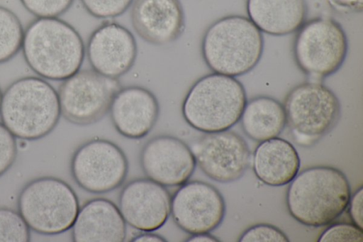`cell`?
I'll return each mask as SVG.
<instances>
[{"label":"cell","instance_id":"23","mask_svg":"<svg viewBox=\"0 0 363 242\" xmlns=\"http://www.w3.org/2000/svg\"><path fill=\"white\" fill-rule=\"evenodd\" d=\"M30 228L18 213L8 208H0V242H28Z\"/></svg>","mask_w":363,"mask_h":242},{"label":"cell","instance_id":"19","mask_svg":"<svg viewBox=\"0 0 363 242\" xmlns=\"http://www.w3.org/2000/svg\"><path fill=\"white\" fill-rule=\"evenodd\" d=\"M300 166L296 149L289 141L279 137L259 142L253 153L255 176L271 187L289 184L299 172Z\"/></svg>","mask_w":363,"mask_h":242},{"label":"cell","instance_id":"27","mask_svg":"<svg viewBox=\"0 0 363 242\" xmlns=\"http://www.w3.org/2000/svg\"><path fill=\"white\" fill-rule=\"evenodd\" d=\"M240 242H289V238L281 229L269 224H257L244 231Z\"/></svg>","mask_w":363,"mask_h":242},{"label":"cell","instance_id":"15","mask_svg":"<svg viewBox=\"0 0 363 242\" xmlns=\"http://www.w3.org/2000/svg\"><path fill=\"white\" fill-rule=\"evenodd\" d=\"M86 55L92 70L107 77L118 78L134 65L138 55L137 42L125 27L106 21L90 35Z\"/></svg>","mask_w":363,"mask_h":242},{"label":"cell","instance_id":"10","mask_svg":"<svg viewBox=\"0 0 363 242\" xmlns=\"http://www.w3.org/2000/svg\"><path fill=\"white\" fill-rule=\"evenodd\" d=\"M70 170L74 180L82 189L92 194H104L124 182L128 162L124 152L116 144L94 138L75 150L71 159Z\"/></svg>","mask_w":363,"mask_h":242},{"label":"cell","instance_id":"31","mask_svg":"<svg viewBox=\"0 0 363 242\" xmlns=\"http://www.w3.org/2000/svg\"><path fill=\"white\" fill-rule=\"evenodd\" d=\"M130 241L134 242H167V240L157 233H153L152 231H145L140 233L133 238Z\"/></svg>","mask_w":363,"mask_h":242},{"label":"cell","instance_id":"9","mask_svg":"<svg viewBox=\"0 0 363 242\" xmlns=\"http://www.w3.org/2000/svg\"><path fill=\"white\" fill-rule=\"evenodd\" d=\"M122 88L118 78L94 70H79L63 80L57 92L61 115L69 123L88 126L101 120Z\"/></svg>","mask_w":363,"mask_h":242},{"label":"cell","instance_id":"16","mask_svg":"<svg viewBox=\"0 0 363 242\" xmlns=\"http://www.w3.org/2000/svg\"><path fill=\"white\" fill-rule=\"evenodd\" d=\"M130 19L135 33L154 45L175 42L185 28V14L179 0H135Z\"/></svg>","mask_w":363,"mask_h":242},{"label":"cell","instance_id":"13","mask_svg":"<svg viewBox=\"0 0 363 242\" xmlns=\"http://www.w3.org/2000/svg\"><path fill=\"white\" fill-rule=\"evenodd\" d=\"M141 168L147 178L164 187H179L193 175L196 162L190 147L169 135L157 136L143 147Z\"/></svg>","mask_w":363,"mask_h":242},{"label":"cell","instance_id":"3","mask_svg":"<svg viewBox=\"0 0 363 242\" xmlns=\"http://www.w3.org/2000/svg\"><path fill=\"white\" fill-rule=\"evenodd\" d=\"M60 116L57 92L40 77H21L2 94L1 123L16 138L34 141L47 136Z\"/></svg>","mask_w":363,"mask_h":242},{"label":"cell","instance_id":"12","mask_svg":"<svg viewBox=\"0 0 363 242\" xmlns=\"http://www.w3.org/2000/svg\"><path fill=\"white\" fill-rule=\"evenodd\" d=\"M225 211L223 195L208 182L188 181L172 196L170 214L177 226L189 234L211 233L221 224Z\"/></svg>","mask_w":363,"mask_h":242},{"label":"cell","instance_id":"11","mask_svg":"<svg viewBox=\"0 0 363 242\" xmlns=\"http://www.w3.org/2000/svg\"><path fill=\"white\" fill-rule=\"evenodd\" d=\"M190 148L201 171L220 183L239 180L250 163L248 144L238 133L229 130L204 133Z\"/></svg>","mask_w":363,"mask_h":242},{"label":"cell","instance_id":"32","mask_svg":"<svg viewBox=\"0 0 363 242\" xmlns=\"http://www.w3.org/2000/svg\"><path fill=\"white\" fill-rule=\"evenodd\" d=\"M186 242H218L216 236L210 233H201L190 234V236L185 240Z\"/></svg>","mask_w":363,"mask_h":242},{"label":"cell","instance_id":"18","mask_svg":"<svg viewBox=\"0 0 363 242\" xmlns=\"http://www.w3.org/2000/svg\"><path fill=\"white\" fill-rule=\"evenodd\" d=\"M125 237L126 223L118 207L105 198L84 203L72 227L74 242H122Z\"/></svg>","mask_w":363,"mask_h":242},{"label":"cell","instance_id":"4","mask_svg":"<svg viewBox=\"0 0 363 242\" xmlns=\"http://www.w3.org/2000/svg\"><path fill=\"white\" fill-rule=\"evenodd\" d=\"M264 49L262 32L243 16L230 15L212 23L201 40L202 57L213 72L244 75L258 64Z\"/></svg>","mask_w":363,"mask_h":242},{"label":"cell","instance_id":"22","mask_svg":"<svg viewBox=\"0 0 363 242\" xmlns=\"http://www.w3.org/2000/svg\"><path fill=\"white\" fill-rule=\"evenodd\" d=\"M24 30L18 16L0 6V64L12 59L21 49Z\"/></svg>","mask_w":363,"mask_h":242},{"label":"cell","instance_id":"33","mask_svg":"<svg viewBox=\"0 0 363 242\" xmlns=\"http://www.w3.org/2000/svg\"><path fill=\"white\" fill-rule=\"evenodd\" d=\"M2 94H3V93L1 92V90L0 89V108H1V99H2Z\"/></svg>","mask_w":363,"mask_h":242},{"label":"cell","instance_id":"25","mask_svg":"<svg viewBox=\"0 0 363 242\" xmlns=\"http://www.w3.org/2000/svg\"><path fill=\"white\" fill-rule=\"evenodd\" d=\"M74 0H20L24 8L37 18H57L65 13Z\"/></svg>","mask_w":363,"mask_h":242},{"label":"cell","instance_id":"24","mask_svg":"<svg viewBox=\"0 0 363 242\" xmlns=\"http://www.w3.org/2000/svg\"><path fill=\"white\" fill-rule=\"evenodd\" d=\"M134 0H80L84 9L96 18H113L124 13Z\"/></svg>","mask_w":363,"mask_h":242},{"label":"cell","instance_id":"1","mask_svg":"<svg viewBox=\"0 0 363 242\" xmlns=\"http://www.w3.org/2000/svg\"><path fill=\"white\" fill-rule=\"evenodd\" d=\"M351 188L346 175L326 165L306 168L298 172L286 192L289 214L309 227L328 226L346 210Z\"/></svg>","mask_w":363,"mask_h":242},{"label":"cell","instance_id":"5","mask_svg":"<svg viewBox=\"0 0 363 242\" xmlns=\"http://www.w3.org/2000/svg\"><path fill=\"white\" fill-rule=\"evenodd\" d=\"M247 101L240 82L213 72L191 85L182 102V113L185 121L199 131L220 132L240 121Z\"/></svg>","mask_w":363,"mask_h":242},{"label":"cell","instance_id":"2","mask_svg":"<svg viewBox=\"0 0 363 242\" xmlns=\"http://www.w3.org/2000/svg\"><path fill=\"white\" fill-rule=\"evenodd\" d=\"M21 50L28 66L44 79L63 81L78 72L85 48L77 31L58 18H37L24 30Z\"/></svg>","mask_w":363,"mask_h":242},{"label":"cell","instance_id":"7","mask_svg":"<svg viewBox=\"0 0 363 242\" xmlns=\"http://www.w3.org/2000/svg\"><path fill=\"white\" fill-rule=\"evenodd\" d=\"M18 213L27 225L43 235H56L72 229L79 204L72 188L54 177H41L27 183L20 192Z\"/></svg>","mask_w":363,"mask_h":242},{"label":"cell","instance_id":"17","mask_svg":"<svg viewBox=\"0 0 363 242\" xmlns=\"http://www.w3.org/2000/svg\"><path fill=\"white\" fill-rule=\"evenodd\" d=\"M110 116L116 130L123 136L140 139L146 136L155 126L160 105L149 89L140 86L122 87L116 94Z\"/></svg>","mask_w":363,"mask_h":242},{"label":"cell","instance_id":"20","mask_svg":"<svg viewBox=\"0 0 363 242\" xmlns=\"http://www.w3.org/2000/svg\"><path fill=\"white\" fill-rule=\"evenodd\" d=\"M250 20L261 32L282 36L297 31L305 21V0H247Z\"/></svg>","mask_w":363,"mask_h":242},{"label":"cell","instance_id":"29","mask_svg":"<svg viewBox=\"0 0 363 242\" xmlns=\"http://www.w3.org/2000/svg\"><path fill=\"white\" fill-rule=\"evenodd\" d=\"M363 187H359L354 192L351 194L347 210L351 222L363 229Z\"/></svg>","mask_w":363,"mask_h":242},{"label":"cell","instance_id":"21","mask_svg":"<svg viewBox=\"0 0 363 242\" xmlns=\"http://www.w3.org/2000/svg\"><path fill=\"white\" fill-rule=\"evenodd\" d=\"M243 132L256 142L278 137L286 126L284 106L268 96H258L247 101L240 117Z\"/></svg>","mask_w":363,"mask_h":242},{"label":"cell","instance_id":"6","mask_svg":"<svg viewBox=\"0 0 363 242\" xmlns=\"http://www.w3.org/2000/svg\"><path fill=\"white\" fill-rule=\"evenodd\" d=\"M286 126L294 142L310 148L337 125L341 105L336 94L321 82L309 81L293 87L283 104Z\"/></svg>","mask_w":363,"mask_h":242},{"label":"cell","instance_id":"14","mask_svg":"<svg viewBox=\"0 0 363 242\" xmlns=\"http://www.w3.org/2000/svg\"><path fill=\"white\" fill-rule=\"evenodd\" d=\"M171 199L166 187L148 178L135 179L121 189L118 209L131 227L152 232L167 221L171 214Z\"/></svg>","mask_w":363,"mask_h":242},{"label":"cell","instance_id":"26","mask_svg":"<svg viewBox=\"0 0 363 242\" xmlns=\"http://www.w3.org/2000/svg\"><path fill=\"white\" fill-rule=\"evenodd\" d=\"M362 241L363 229L352 222L332 223L323 231L318 239V242H362Z\"/></svg>","mask_w":363,"mask_h":242},{"label":"cell","instance_id":"30","mask_svg":"<svg viewBox=\"0 0 363 242\" xmlns=\"http://www.w3.org/2000/svg\"><path fill=\"white\" fill-rule=\"evenodd\" d=\"M337 8L352 12H361L363 8V0H330Z\"/></svg>","mask_w":363,"mask_h":242},{"label":"cell","instance_id":"28","mask_svg":"<svg viewBox=\"0 0 363 242\" xmlns=\"http://www.w3.org/2000/svg\"><path fill=\"white\" fill-rule=\"evenodd\" d=\"M17 153L16 137L0 123V177L13 165Z\"/></svg>","mask_w":363,"mask_h":242},{"label":"cell","instance_id":"8","mask_svg":"<svg viewBox=\"0 0 363 242\" xmlns=\"http://www.w3.org/2000/svg\"><path fill=\"white\" fill-rule=\"evenodd\" d=\"M348 51L347 35L336 21L320 17L304 22L297 31L293 54L298 67L311 81L337 72Z\"/></svg>","mask_w":363,"mask_h":242}]
</instances>
